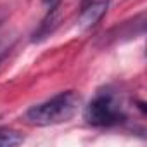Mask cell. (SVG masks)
<instances>
[{"label":"cell","mask_w":147,"mask_h":147,"mask_svg":"<svg viewBox=\"0 0 147 147\" xmlns=\"http://www.w3.org/2000/svg\"><path fill=\"white\" fill-rule=\"evenodd\" d=\"M80 107V95L73 90L61 92L52 99L30 107L24 113V121L33 126H50L69 121Z\"/></svg>","instance_id":"obj_1"},{"label":"cell","mask_w":147,"mask_h":147,"mask_svg":"<svg viewBox=\"0 0 147 147\" xmlns=\"http://www.w3.org/2000/svg\"><path fill=\"white\" fill-rule=\"evenodd\" d=\"M42 2H43L49 9H54V7H59V5H61V0H42Z\"/></svg>","instance_id":"obj_6"},{"label":"cell","mask_w":147,"mask_h":147,"mask_svg":"<svg viewBox=\"0 0 147 147\" xmlns=\"http://www.w3.org/2000/svg\"><path fill=\"white\" fill-rule=\"evenodd\" d=\"M23 137L14 131V130H7V128H0V147H14L23 144Z\"/></svg>","instance_id":"obj_5"},{"label":"cell","mask_w":147,"mask_h":147,"mask_svg":"<svg viewBox=\"0 0 147 147\" xmlns=\"http://www.w3.org/2000/svg\"><path fill=\"white\" fill-rule=\"evenodd\" d=\"M61 23V11L59 7H54V9H49L47 16L42 19V23L38 24V28L35 30L33 36H31V42H42L45 38H49L59 26Z\"/></svg>","instance_id":"obj_4"},{"label":"cell","mask_w":147,"mask_h":147,"mask_svg":"<svg viewBox=\"0 0 147 147\" xmlns=\"http://www.w3.org/2000/svg\"><path fill=\"white\" fill-rule=\"evenodd\" d=\"M107 7H109V0H95V2L88 4L78 19L80 30H92L104 18V14L107 12Z\"/></svg>","instance_id":"obj_3"},{"label":"cell","mask_w":147,"mask_h":147,"mask_svg":"<svg viewBox=\"0 0 147 147\" xmlns=\"http://www.w3.org/2000/svg\"><path fill=\"white\" fill-rule=\"evenodd\" d=\"M83 116L88 125L99 126V128L116 126L126 119V113L119 95L111 90L97 92V95L85 107Z\"/></svg>","instance_id":"obj_2"}]
</instances>
